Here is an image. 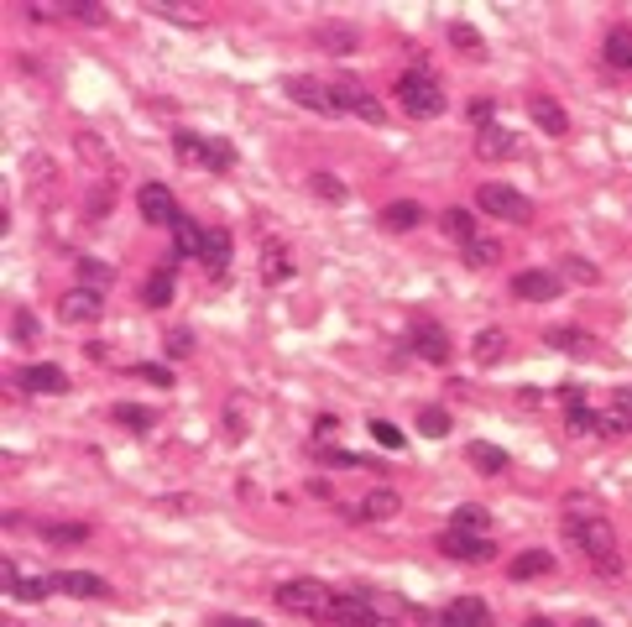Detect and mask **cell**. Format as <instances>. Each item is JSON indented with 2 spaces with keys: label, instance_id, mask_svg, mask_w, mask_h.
Masks as SVG:
<instances>
[{
  "label": "cell",
  "instance_id": "6da1fadb",
  "mask_svg": "<svg viewBox=\"0 0 632 627\" xmlns=\"http://www.w3.org/2000/svg\"><path fill=\"white\" fill-rule=\"evenodd\" d=\"M565 539L580 544V554L591 560L601 575H622V554H617V533L606 518H585V513H565Z\"/></svg>",
  "mask_w": 632,
  "mask_h": 627
},
{
  "label": "cell",
  "instance_id": "7a4b0ae2",
  "mask_svg": "<svg viewBox=\"0 0 632 627\" xmlns=\"http://www.w3.org/2000/svg\"><path fill=\"white\" fill-rule=\"evenodd\" d=\"M397 105H403L413 121H434L444 110V84L429 74V68H408L403 79H397Z\"/></svg>",
  "mask_w": 632,
  "mask_h": 627
},
{
  "label": "cell",
  "instance_id": "3957f363",
  "mask_svg": "<svg viewBox=\"0 0 632 627\" xmlns=\"http://www.w3.org/2000/svg\"><path fill=\"white\" fill-rule=\"evenodd\" d=\"M173 152H178V162H189V168H204V173H230V168H236V147L220 142V136L178 131V136H173Z\"/></svg>",
  "mask_w": 632,
  "mask_h": 627
},
{
  "label": "cell",
  "instance_id": "277c9868",
  "mask_svg": "<svg viewBox=\"0 0 632 627\" xmlns=\"http://www.w3.org/2000/svg\"><path fill=\"white\" fill-rule=\"evenodd\" d=\"M319 622H335V627H392V617L371 607V601H366L356 586H340V591H335V601L324 607V617H319Z\"/></svg>",
  "mask_w": 632,
  "mask_h": 627
},
{
  "label": "cell",
  "instance_id": "5b68a950",
  "mask_svg": "<svg viewBox=\"0 0 632 627\" xmlns=\"http://www.w3.org/2000/svg\"><path fill=\"white\" fill-rule=\"evenodd\" d=\"M272 601L283 612H303V617H324V607L335 601V591L324 586V580H309V575H298V580H283V586L272 591Z\"/></svg>",
  "mask_w": 632,
  "mask_h": 627
},
{
  "label": "cell",
  "instance_id": "8992f818",
  "mask_svg": "<svg viewBox=\"0 0 632 627\" xmlns=\"http://www.w3.org/2000/svg\"><path fill=\"white\" fill-rule=\"evenodd\" d=\"M476 209H486V215H497L507 225H528L533 220V199L518 194L512 183H481V189H476Z\"/></svg>",
  "mask_w": 632,
  "mask_h": 627
},
{
  "label": "cell",
  "instance_id": "52a82bcc",
  "mask_svg": "<svg viewBox=\"0 0 632 627\" xmlns=\"http://www.w3.org/2000/svg\"><path fill=\"white\" fill-rule=\"evenodd\" d=\"M439 554H450V560H460V565H491L497 560V544H491V533H471V528H444L439 533Z\"/></svg>",
  "mask_w": 632,
  "mask_h": 627
},
{
  "label": "cell",
  "instance_id": "ba28073f",
  "mask_svg": "<svg viewBox=\"0 0 632 627\" xmlns=\"http://www.w3.org/2000/svg\"><path fill=\"white\" fill-rule=\"evenodd\" d=\"M330 89H335V100H340V110H350V115H361L366 126H387V110H382V100L371 95V89L361 84V79H350V74H340V79H330Z\"/></svg>",
  "mask_w": 632,
  "mask_h": 627
},
{
  "label": "cell",
  "instance_id": "9c48e42d",
  "mask_svg": "<svg viewBox=\"0 0 632 627\" xmlns=\"http://www.w3.org/2000/svg\"><path fill=\"white\" fill-rule=\"evenodd\" d=\"M283 95L298 100V105H309L319 115H340V100H335V89L324 84V79H309V74H288L283 79Z\"/></svg>",
  "mask_w": 632,
  "mask_h": 627
},
{
  "label": "cell",
  "instance_id": "30bf717a",
  "mask_svg": "<svg viewBox=\"0 0 632 627\" xmlns=\"http://www.w3.org/2000/svg\"><path fill=\"white\" fill-rule=\"evenodd\" d=\"M136 209H142L147 225H168V230H173V220L183 215L168 183H142V189H136Z\"/></svg>",
  "mask_w": 632,
  "mask_h": 627
},
{
  "label": "cell",
  "instance_id": "8fae6325",
  "mask_svg": "<svg viewBox=\"0 0 632 627\" xmlns=\"http://www.w3.org/2000/svg\"><path fill=\"white\" fill-rule=\"evenodd\" d=\"M58 314H63V324H95L105 314V293L100 288H74V293H63Z\"/></svg>",
  "mask_w": 632,
  "mask_h": 627
},
{
  "label": "cell",
  "instance_id": "7c38bea8",
  "mask_svg": "<svg viewBox=\"0 0 632 627\" xmlns=\"http://www.w3.org/2000/svg\"><path fill=\"white\" fill-rule=\"evenodd\" d=\"M512 298H523V304H554V298H559V277L528 267V272L512 277Z\"/></svg>",
  "mask_w": 632,
  "mask_h": 627
},
{
  "label": "cell",
  "instance_id": "4fadbf2b",
  "mask_svg": "<svg viewBox=\"0 0 632 627\" xmlns=\"http://www.w3.org/2000/svg\"><path fill=\"white\" fill-rule=\"evenodd\" d=\"M53 591L79 596V601H105V596H110V586H105L95 570H58V575H53Z\"/></svg>",
  "mask_w": 632,
  "mask_h": 627
},
{
  "label": "cell",
  "instance_id": "5bb4252c",
  "mask_svg": "<svg viewBox=\"0 0 632 627\" xmlns=\"http://www.w3.org/2000/svg\"><path fill=\"white\" fill-rule=\"evenodd\" d=\"M408 351L434 361V366H444V361H450V335H444L439 324H413V330H408Z\"/></svg>",
  "mask_w": 632,
  "mask_h": 627
},
{
  "label": "cell",
  "instance_id": "9a60e30c",
  "mask_svg": "<svg viewBox=\"0 0 632 627\" xmlns=\"http://www.w3.org/2000/svg\"><path fill=\"white\" fill-rule=\"evenodd\" d=\"M0 575H6V591L16 596V601H48L53 596V580H42V575H27L16 560H6L0 565Z\"/></svg>",
  "mask_w": 632,
  "mask_h": 627
},
{
  "label": "cell",
  "instance_id": "2e32d148",
  "mask_svg": "<svg viewBox=\"0 0 632 627\" xmlns=\"http://www.w3.org/2000/svg\"><path fill=\"white\" fill-rule=\"evenodd\" d=\"M21 387H27V392H42V398H63V392H68V371L53 366V361H37V366L21 371Z\"/></svg>",
  "mask_w": 632,
  "mask_h": 627
},
{
  "label": "cell",
  "instance_id": "e0dca14e",
  "mask_svg": "<svg viewBox=\"0 0 632 627\" xmlns=\"http://www.w3.org/2000/svg\"><path fill=\"white\" fill-rule=\"evenodd\" d=\"M528 121H533L538 131H544V136H565V131H570L565 105L549 100V95H528Z\"/></svg>",
  "mask_w": 632,
  "mask_h": 627
},
{
  "label": "cell",
  "instance_id": "ac0fdd59",
  "mask_svg": "<svg viewBox=\"0 0 632 627\" xmlns=\"http://www.w3.org/2000/svg\"><path fill=\"white\" fill-rule=\"evenodd\" d=\"M444 622L450 627H497V617H491V607L481 596H455L450 607H444Z\"/></svg>",
  "mask_w": 632,
  "mask_h": 627
},
{
  "label": "cell",
  "instance_id": "d6986e66",
  "mask_svg": "<svg viewBox=\"0 0 632 627\" xmlns=\"http://www.w3.org/2000/svg\"><path fill=\"white\" fill-rule=\"evenodd\" d=\"M397 507H403V502H397L392 486H377V492L361 497V507H345V513L350 518H366V523H387V518H397Z\"/></svg>",
  "mask_w": 632,
  "mask_h": 627
},
{
  "label": "cell",
  "instance_id": "ffe728a7",
  "mask_svg": "<svg viewBox=\"0 0 632 627\" xmlns=\"http://www.w3.org/2000/svg\"><path fill=\"white\" fill-rule=\"evenodd\" d=\"M476 157H486V162H497V157H518V136H512L507 126H481L476 131Z\"/></svg>",
  "mask_w": 632,
  "mask_h": 627
},
{
  "label": "cell",
  "instance_id": "44dd1931",
  "mask_svg": "<svg viewBox=\"0 0 632 627\" xmlns=\"http://www.w3.org/2000/svg\"><path fill=\"white\" fill-rule=\"evenodd\" d=\"M314 42H319L324 53H335V58H350V53L361 48V32L345 27V21H324V27L314 32Z\"/></svg>",
  "mask_w": 632,
  "mask_h": 627
},
{
  "label": "cell",
  "instance_id": "7402d4cb",
  "mask_svg": "<svg viewBox=\"0 0 632 627\" xmlns=\"http://www.w3.org/2000/svg\"><path fill=\"white\" fill-rule=\"evenodd\" d=\"M204 236H209V230L194 215H178L173 220V251H178V257H204Z\"/></svg>",
  "mask_w": 632,
  "mask_h": 627
},
{
  "label": "cell",
  "instance_id": "603a6c76",
  "mask_svg": "<svg viewBox=\"0 0 632 627\" xmlns=\"http://www.w3.org/2000/svg\"><path fill=\"white\" fill-rule=\"evenodd\" d=\"M465 460H471L481 476H502L507 471V450L502 445H486V439H471V445H465Z\"/></svg>",
  "mask_w": 632,
  "mask_h": 627
},
{
  "label": "cell",
  "instance_id": "cb8c5ba5",
  "mask_svg": "<svg viewBox=\"0 0 632 627\" xmlns=\"http://www.w3.org/2000/svg\"><path fill=\"white\" fill-rule=\"evenodd\" d=\"M418 220H424V204H413V199H392L382 209V225L392 230V236H403V230H413Z\"/></svg>",
  "mask_w": 632,
  "mask_h": 627
},
{
  "label": "cell",
  "instance_id": "d4e9b609",
  "mask_svg": "<svg viewBox=\"0 0 632 627\" xmlns=\"http://www.w3.org/2000/svg\"><path fill=\"white\" fill-rule=\"evenodd\" d=\"M549 345L554 351H565V356H596V340L575 330V324H559V330H549Z\"/></svg>",
  "mask_w": 632,
  "mask_h": 627
},
{
  "label": "cell",
  "instance_id": "484cf974",
  "mask_svg": "<svg viewBox=\"0 0 632 627\" xmlns=\"http://www.w3.org/2000/svg\"><path fill=\"white\" fill-rule=\"evenodd\" d=\"M439 225H444V236L450 241H460V246H471L476 241V220H471V209H460V204H450L439 215Z\"/></svg>",
  "mask_w": 632,
  "mask_h": 627
},
{
  "label": "cell",
  "instance_id": "4316f807",
  "mask_svg": "<svg viewBox=\"0 0 632 627\" xmlns=\"http://www.w3.org/2000/svg\"><path fill=\"white\" fill-rule=\"evenodd\" d=\"M110 424H121L131 434H147V429H157V413L152 408H136V403H115L110 408Z\"/></svg>",
  "mask_w": 632,
  "mask_h": 627
},
{
  "label": "cell",
  "instance_id": "83f0119b",
  "mask_svg": "<svg viewBox=\"0 0 632 627\" xmlns=\"http://www.w3.org/2000/svg\"><path fill=\"white\" fill-rule=\"evenodd\" d=\"M601 58L612 68H632V27H612L601 42Z\"/></svg>",
  "mask_w": 632,
  "mask_h": 627
},
{
  "label": "cell",
  "instance_id": "f1b7e54d",
  "mask_svg": "<svg viewBox=\"0 0 632 627\" xmlns=\"http://www.w3.org/2000/svg\"><path fill=\"white\" fill-rule=\"evenodd\" d=\"M199 262L215 272V277L230 267V230H209V236H204V257H199Z\"/></svg>",
  "mask_w": 632,
  "mask_h": 627
},
{
  "label": "cell",
  "instance_id": "f546056e",
  "mask_svg": "<svg viewBox=\"0 0 632 627\" xmlns=\"http://www.w3.org/2000/svg\"><path fill=\"white\" fill-rule=\"evenodd\" d=\"M37 533L48 539V549H68V544H84L89 539V523H42Z\"/></svg>",
  "mask_w": 632,
  "mask_h": 627
},
{
  "label": "cell",
  "instance_id": "4dcf8cb0",
  "mask_svg": "<svg viewBox=\"0 0 632 627\" xmlns=\"http://www.w3.org/2000/svg\"><path fill=\"white\" fill-rule=\"evenodd\" d=\"M507 570H512V580H528V575H549V570H554V554H549V549H528V554H518V560H512Z\"/></svg>",
  "mask_w": 632,
  "mask_h": 627
},
{
  "label": "cell",
  "instance_id": "1f68e13d",
  "mask_svg": "<svg viewBox=\"0 0 632 627\" xmlns=\"http://www.w3.org/2000/svg\"><path fill=\"white\" fill-rule=\"evenodd\" d=\"M142 304L147 309H168L173 304V272H152L142 283Z\"/></svg>",
  "mask_w": 632,
  "mask_h": 627
},
{
  "label": "cell",
  "instance_id": "d6a6232c",
  "mask_svg": "<svg viewBox=\"0 0 632 627\" xmlns=\"http://www.w3.org/2000/svg\"><path fill=\"white\" fill-rule=\"evenodd\" d=\"M288 277H293L288 251H283V246H267V251H262V283H288Z\"/></svg>",
  "mask_w": 632,
  "mask_h": 627
},
{
  "label": "cell",
  "instance_id": "836d02e7",
  "mask_svg": "<svg viewBox=\"0 0 632 627\" xmlns=\"http://www.w3.org/2000/svg\"><path fill=\"white\" fill-rule=\"evenodd\" d=\"M502 351H507V335L491 324V330H481L476 335V366H491V361H502Z\"/></svg>",
  "mask_w": 632,
  "mask_h": 627
},
{
  "label": "cell",
  "instance_id": "e575fe53",
  "mask_svg": "<svg viewBox=\"0 0 632 627\" xmlns=\"http://www.w3.org/2000/svg\"><path fill=\"white\" fill-rule=\"evenodd\" d=\"M465 262H471V267H497L502 262V246L486 241V236H476L471 246H465Z\"/></svg>",
  "mask_w": 632,
  "mask_h": 627
},
{
  "label": "cell",
  "instance_id": "d590c367",
  "mask_svg": "<svg viewBox=\"0 0 632 627\" xmlns=\"http://www.w3.org/2000/svg\"><path fill=\"white\" fill-rule=\"evenodd\" d=\"M37 335H42L37 314H32V309H16V314H11V340H16V345H32Z\"/></svg>",
  "mask_w": 632,
  "mask_h": 627
},
{
  "label": "cell",
  "instance_id": "8d00e7d4",
  "mask_svg": "<svg viewBox=\"0 0 632 627\" xmlns=\"http://www.w3.org/2000/svg\"><path fill=\"white\" fill-rule=\"evenodd\" d=\"M131 377H136V382H147V387H162V392H168V387L178 382V377H173V371H168V366H152V361H142V366H131Z\"/></svg>",
  "mask_w": 632,
  "mask_h": 627
},
{
  "label": "cell",
  "instance_id": "74e56055",
  "mask_svg": "<svg viewBox=\"0 0 632 627\" xmlns=\"http://www.w3.org/2000/svg\"><path fill=\"white\" fill-rule=\"evenodd\" d=\"M58 16L84 21V27H100V21H105V11H100V6H89V0H68V6H58Z\"/></svg>",
  "mask_w": 632,
  "mask_h": 627
},
{
  "label": "cell",
  "instance_id": "f35d334b",
  "mask_svg": "<svg viewBox=\"0 0 632 627\" xmlns=\"http://www.w3.org/2000/svg\"><path fill=\"white\" fill-rule=\"evenodd\" d=\"M418 434L444 439V434H450V413H444V408H424V413H418Z\"/></svg>",
  "mask_w": 632,
  "mask_h": 627
},
{
  "label": "cell",
  "instance_id": "ab89813d",
  "mask_svg": "<svg viewBox=\"0 0 632 627\" xmlns=\"http://www.w3.org/2000/svg\"><path fill=\"white\" fill-rule=\"evenodd\" d=\"M309 189H314L319 199H335V204H345V183H340L335 173H314V178H309Z\"/></svg>",
  "mask_w": 632,
  "mask_h": 627
},
{
  "label": "cell",
  "instance_id": "60d3db41",
  "mask_svg": "<svg viewBox=\"0 0 632 627\" xmlns=\"http://www.w3.org/2000/svg\"><path fill=\"white\" fill-rule=\"evenodd\" d=\"M147 16H168V21H183V27H199V11H183V6H168V0H152Z\"/></svg>",
  "mask_w": 632,
  "mask_h": 627
},
{
  "label": "cell",
  "instance_id": "b9f144b4",
  "mask_svg": "<svg viewBox=\"0 0 632 627\" xmlns=\"http://www.w3.org/2000/svg\"><path fill=\"white\" fill-rule=\"evenodd\" d=\"M79 277H84L89 288H105V283H110L115 272H110L105 262H95V257H79Z\"/></svg>",
  "mask_w": 632,
  "mask_h": 627
},
{
  "label": "cell",
  "instance_id": "7bdbcfd3",
  "mask_svg": "<svg viewBox=\"0 0 632 627\" xmlns=\"http://www.w3.org/2000/svg\"><path fill=\"white\" fill-rule=\"evenodd\" d=\"M450 37H455V48H460V53H471V58L481 53V37H476V27H465V21H455Z\"/></svg>",
  "mask_w": 632,
  "mask_h": 627
},
{
  "label": "cell",
  "instance_id": "ee69618b",
  "mask_svg": "<svg viewBox=\"0 0 632 627\" xmlns=\"http://www.w3.org/2000/svg\"><path fill=\"white\" fill-rule=\"evenodd\" d=\"M371 439H377V445H387V450L403 445V434H397L392 424H382V418H371Z\"/></svg>",
  "mask_w": 632,
  "mask_h": 627
},
{
  "label": "cell",
  "instance_id": "f6af8a7d",
  "mask_svg": "<svg viewBox=\"0 0 632 627\" xmlns=\"http://www.w3.org/2000/svg\"><path fill=\"white\" fill-rule=\"evenodd\" d=\"M455 528H471V533H486V513H481V507H460V513H455Z\"/></svg>",
  "mask_w": 632,
  "mask_h": 627
},
{
  "label": "cell",
  "instance_id": "bcb514c9",
  "mask_svg": "<svg viewBox=\"0 0 632 627\" xmlns=\"http://www.w3.org/2000/svg\"><path fill=\"white\" fill-rule=\"evenodd\" d=\"M612 413H617V424H622V429H632V387H622L617 398H612Z\"/></svg>",
  "mask_w": 632,
  "mask_h": 627
},
{
  "label": "cell",
  "instance_id": "7dc6e473",
  "mask_svg": "<svg viewBox=\"0 0 632 627\" xmlns=\"http://www.w3.org/2000/svg\"><path fill=\"white\" fill-rule=\"evenodd\" d=\"M324 466H340V471H350V466H366L361 455H350V450H324Z\"/></svg>",
  "mask_w": 632,
  "mask_h": 627
},
{
  "label": "cell",
  "instance_id": "c3c4849f",
  "mask_svg": "<svg viewBox=\"0 0 632 627\" xmlns=\"http://www.w3.org/2000/svg\"><path fill=\"white\" fill-rule=\"evenodd\" d=\"M105 209H110V183H100V189L89 194V215H95V220H105Z\"/></svg>",
  "mask_w": 632,
  "mask_h": 627
},
{
  "label": "cell",
  "instance_id": "681fc988",
  "mask_svg": "<svg viewBox=\"0 0 632 627\" xmlns=\"http://www.w3.org/2000/svg\"><path fill=\"white\" fill-rule=\"evenodd\" d=\"M335 429H340V418H335V413H319V424H314V439L324 445V439H335Z\"/></svg>",
  "mask_w": 632,
  "mask_h": 627
},
{
  "label": "cell",
  "instance_id": "f907efd6",
  "mask_svg": "<svg viewBox=\"0 0 632 627\" xmlns=\"http://www.w3.org/2000/svg\"><path fill=\"white\" fill-rule=\"evenodd\" d=\"M565 272H570V277H580V283H596V267H591V262H575V257H570V262H565Z\"/></svg>",
  "mask_w": 632,
  "mask_h": 627
},
{
  "label": "cell",
  "instance_id": "816d5d0a",
  "mask_svg": "<svg viewBox=\"0 0 632 627\" xmlns=\"http://www.w3.org/2000/svg\"><path fill=\"white\" fill-rule=\"evenodd\" d=\"M225 429H230V434H246V418H241V403H230V408H225Z\"/></svg>",
  "mask_w": 632,
  "mask_h": 627
},
{
  "label": "cell",
  "instance_id": "f5cc1de1",
  "mask_svg": "<svg viewBox=\"0 0 632 627\" xmlns=\"http://www.w3.org/2000/svg\"><path fill=\"white\" fill-rule=\"evenodd\" d=\"M189 345H194L189 330H173V335H168V351H173V356H189Z\"/></svg>",
  "mask_w": 632,
  "mask_h": 627
},
{
  "label": "cell",
  "instance_id": "db71d44e",
  "mask_svg": "<svg viewBox=\"0 0 632 627\" xmlns=\"http://www.w3.org/2000/svg\"><path fill=\"white\" fill-rule=\"evenodd\" d=\"M471 121H476V131L491 126V100H476V105H471Z\"/></svg>",
  "mask_w": 632,
  "mask_h": 627
},
{
  "label": "cell",
  "instance_id": "11a10c76",
  "mask_svg": "<svg viewBox=\"0 0 632 627\" xmlns=\"http://www.w3.org/2000/svg\"><path fill=\"white\" fill-rule=\"evenodd\" d=\"M215 627H262L256 617H215Z\"/></svg>",
  "mask_w": 632,
  "mask_h": 627
},
{
  "label": "cell",
  "instance_id": "9f6ffc18",
  "mask_svg": "<svg viewBox=\"0 0 632 627\" xmlns=\"http://www.w3.org/2000/svg\"><path fill=\"white\" fill-rule=\"evenodd\" d=\"M528 627H554L549 617H528Z\"/></svg>",
  "mask_w": 632,
  "mask_h": 627
},
{
  "label": "cell",
  "instance_id": "6f0895ef",
  "mask_svg": "<svg viewBox=\"0 0 632 627\" xmlns=\"http://www.w3.org/2000/svg\"><path fill=\"white\" fill-rule=\"evenodd\" d=\"M575 627H601V622H596V617H580V622H575Z\"/></svg>",
  "mask_w": 632,
  "mask_h": 627
}]
</instances>
